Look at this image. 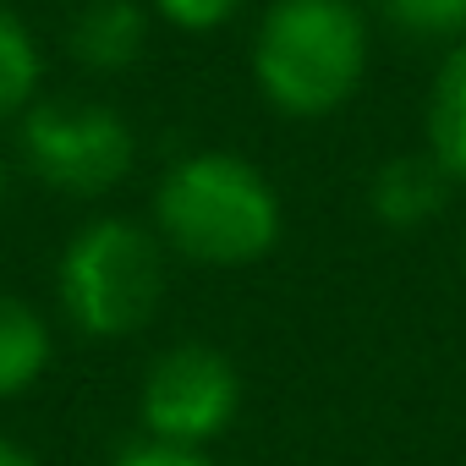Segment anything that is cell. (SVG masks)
Wrapping results in <instances>:
<instances>
[{
    "label": "cell",
    "mask_w": 466,
    "mask_h": 466,
    "mask_svg": "<svg viewBox=\"0 0 466 466\" xmlns=\"http://www.w3.org/2000/svg\"><path fill=\"white\" fill-rule=\"evenodd\" d=\"M455 198L450 176L433 165L428 148H400V154H384L373 170H368V187H362V203L379 225L390 230H417V225H433L444 214V203Z\"/></svg>",
    "instance_id": "52a82bcc"
},
{
    "label": "cell",
    "mask_w": 466,
    "mask_h": 466,
    "mask_svg": "<svg viewBox=\"0 0 466 466\" xmlns=\"http://www.w3.org/2000/svg\"><path fill=\"white\" fill-rule=\"evenodd\" d=\"M110 466H219L208 450H192V444H159V439H132V444H121L116 450V461Z\"/></svg>",
    "instance_id": "4fadbf2b"
},
{
    "label": "cell",
    "mask_w": 466,
    "mask_h": 466,
    "mask_svg": "<svg viewBox=\"0 0 466 466\" xmlns=\"http://www.w3.org/2000/svg\"><path fill=\"white\" fill-rule=\"evenodd\" d=\"M45 94V50L34 28L0 0V132Z\"/></svg>",
    "instance_id": "30bf717a"
},
{
    "label": "cell",
    "mask_w": 466,
    "mask_h": 466,
    "mask_svg": "<svg viewBox=\"0 0 466 466\" xmlns=\"http://www.w3.org/2000/svg\"><path fill=\"white\" fill-rule=\"evenodd\" d=\"M461 269H466V242H461Z\"/></svg>",
    "instance_id": "2e32d148"
},
{
    "label": "cell",
    "mask_w": 466,
    "mask_h": 466,
    "mask_svg": "<svg viewBox=\"0 0 466 466\" xmlns=\"http://www.w3.org/2000/svg\"><path fill=\"white\" fill-rule=\"evenodd\" d=\"M248 379L219 346L208 340H176L159 346L137 379V433L159 444H192L208 450L242 417Z\"/></svg>",
    "instance_id": "5b68a950"
},
{
    "label": "cell",
    "mask_w": 466,
    "mask_h": 466,
    "mask_svg": "<svg viewBox=\"0 0 466 466\" xmlns=\"http://www.w3.org/2000/svg\"><path fill=\"white\" fill-rule=\"evenodd\" d=\"M170 253L148 219L88 214L56 253V308L88 346H121L159 324L170 297Z\"/></svg>",
    "instance_id": "3957f363"
},
{
    "label": "cell",
    "mask_w": 466,
    "mask_h": 466,
    "mask_svg": "<svg viewBox=\"0 0 466 466\" xmlns=\"http://www.w3.org/2000/svg\"><path fill=\"white\" fill-rule=\"evenodd\" d=\"M6 132L17 170L66 203H99L137 170V132L99 94H39Z\"/></svg>",
    "instance_id": "277c9868"
},
{
    "label": "cell",
    "mask_w": 466,
    "mask_h": 466,
    "mask_svg": "<svg viewBox=\"0 0 466 466\" xmlns=\"http://www.w3.org/2000/svg\"><path fill=\"white\" fill-rule=\"evenodd\" d=\"M12 181H17V159H12V143H0V208L12 198Z\"/></svg>",
    "instance_id": "9a60e30c"
},
{
    "label": "cell",
    "mask_w": 466,
    "mask_h": 466,
    "mask_svg": "<svg viewBox=\"0 0 466 466\" xmlns=\"http://www.w3.org/2000/svg\"><path fill=\"white\" fill-rule=\"evenodd\" d=\"M148 34L154 17L143 0H88V6H72L66 56L88 77H127L148 56Z\"/></svg>",
    "instance_id": "8992f818"
},
{
    "label": "cell",
    "mask_w": 466,
    "mask_h": 466,
    "mask_svg": "<svg viewBox=\"0 0 466 466\" xmlns=\"http://www.w3.org/2000/svg\"><path fill=\"white\" fill-rule=\"evenodd\" d=\"M368 17L411 45H455L466 39V0H362Z\"/></svg>",
    "instance_id": "8fae6325"
},
{
    "label": "cell",
    "mask_w": 466,
    "mask_h": 466,
    "mask_svg": "<svg viewBox=\"0 0 466 466\" xmlns=\"http://www.w3.org/2000/svg\"><path fill=\"white\" fill-rule=\"evenodd\" d=\"M66 6H88V0H66Z\"/></svg>",
    "instance_id": "e0dca14e"
},
{
    "label": "cell",
    "mask_w": 466,
    "mask_h": 466,
    "mask_svg": "<svg viewBox=\"0 0 466 466\" xmlns=\"http://www.w3.org/2000/svg\"><path fill=\"white\" fill-rule=\"evenodd\" d=\"M148 225L192 269H253L286 242V198L248 154L198 143L154 176Z\"/></svg>",
    "instance_id": "6da1fadb"
},
{
    "label": "cell",
    "mask_w": 466,
    "mask_h": 466,
    "mask_svg": "<svg viewBox=\"0 0 466 466\" xmlns=\"http://www.w3.org/2000/svg\"><path fill=\"white\" fill-rule=\"evenodd\" d=\"M248 66L280 121H329L368 83L373 17L362 0H269L253 23Z\"/></svg>",
    "instance_id": "7a4b0ae2"
},
{
    "label": "cell",
    "mask_w": 466,
    "mask_h": 466,
    "mask_svg": "<svg viewBox=\"0 0 466 466\" xmlns=\"http://www.w3.org/2000/svg\"><path fill=\"white\" fill-rule=\"evenodd\" d=\"M148 17L176 28V34H219L242 17L248 0H143Z\"/></svg>",
    "instance_id": "7c38bea8"
},
{
    "label": "cell",
    "mask_w": 466,
    "mask_h": 466,
    "mask_svg": "<svg viewBox=\"0 0 466 466\" xmlns=\"http://www.w3.org/2000/svg\"><path fill=\"white\" fill-rule=\"evenodd\" d=\"M0 466H39V455L23 444V439H12V433H0Z\"/></svg>",
    "instance_id": "5bb4252c"
},
{
    "label": "cell",
    "mask_w": 466,
    "mask_h": 466,
    "mask_svg": "<svg viewBox=\"0 0 466 466\" xmlns=\"http://www.w3.org/2000/svg\"><path fill=\"white\" fill-rule=\"evenodd\" d=\"M56 362V324L39 302L0 291V400H17L45 384Z\"/></svg>",
    "instance_id": "9c48e42d"
},
{
    "label": "cell",
    "mask_w": 466,
    "mask_h": 466,
    "mask_svg": "<svg viewBox=\"0 0 466 466\" xmlns=\"http://www.w3.org/2000/svg\"><path fill=\"white\" fill-rule=\"evenodd\" d=\"M422 148L450 176L455 192H466V39L444 45L428 94H422Z\"/></svg>",
    "instance_id": "ba28073f"
}]
</instances>
